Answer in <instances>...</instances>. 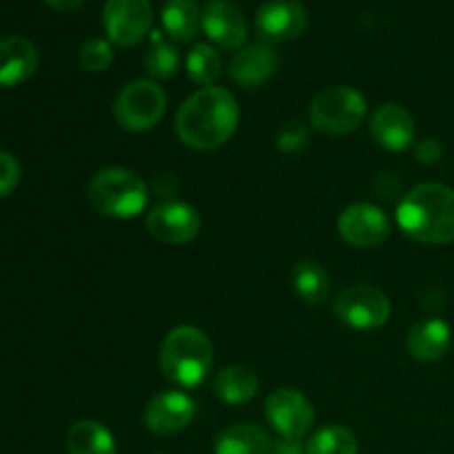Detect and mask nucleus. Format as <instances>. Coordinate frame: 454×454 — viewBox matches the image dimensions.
<instances>
[{
  "instance_id": "f257e3e1",
  "label": "nucleus",
  "mask_w": 454,
  "mask_h": 454,
  "mask_svg": "<svg viewBox=\"0 0 454 454\" xmlns=\"http://www.w3.org/2000/svg\"><path fill=\"white\" fill-rule=\"evenodd\" d=\"M239 124V106L233 93L222 87H204L186 98L176 115V133L182 145L195 151H213L233 137Z\"/></svg>"
},
{
  "instance_id": "f03ea898",
  "label": "nucleus",
  "mask_w": 454,
  "mask_h": 454,
  "mask_svg": "<svg viewBox=\"0 0 454 454\" xmlns=\"http://www.w3.org/2000/svg\"><path fill=\"white\" fill-rule=\"evenodd\" d=\"M397 224L415 242H454V189L439 182L417 184L399 200Z\"/></svg>"
},
{
  "instance_id": "7ed1b4c3",
  "label": "nucleus",
  "mask_w": 454,
  "mask_h": 454,
  "mask_svg": "<svg viewBox=\"0 0 454 454\" xmlns=\"http://www.w3.org/2000/svg\"><path fill=\"white\" fill-rule=\"evenodd\" d=\"M213 366V344L200 328L177 326L164 337L160 368L171 384L195 388L208 377Z\"/></svg>"
},
{
  "instance_id": "20e7f679",
  "label": "nucleus",
  "mask_w": 454,
  "mask_h": 454,
  "mask_svg": "<svg viewBox=\"0 0 454 454\" xmlns=\"http://www.w3.org/2000/svg\"><path fill=\"white\" fill-rule=\"evenodd\" d=\"M87 200L100 215L129 220L145 211L149 189L131 168L109 167L91 177L87 186Z\"/></svg>"
},
{
  "instance_id": "39448f33",
  "label": "nucleus",
  "mask_w": 454,
  "mask_h": 454,
  "mask_svg": "<svg viewBox=\"0 0 454 454\" xmlns=\"http://www.w3.org/2000/svg\"><path fill=\"white\" fill-rule=\"evenodd\" d=\"M366 98L353 87H328L310 102V122L326 136H348L366 120Z\"/></svg>"
},
{
  "instance_id": "423d86ee",
  "label": "nucleus",
  "mask_w": 454,
  "mask_h": 454,
  "mask_svg": "<svg viewBox=\"0 0 454 454\" xmlns=\"http://www.w3.org/2000/svg\"><path fill=\"white\" fill-rule=\"evenodd\" d=\"M167 111V93L153 80H133L120 89L114 102V115L127 131H151Z\"/></svg>"
},
{
  "instance_id": "0eeeda50",
  "label": "nucleus",
  "mask_w": 454,
  "mask_h": 454,
  "mask_svg": "<svg viewBox=\"0 0 454 454\" xmlns=\"http://www.w3.org/2000/svg\"><path fill=\"white\" fill-rule=\"evenodd\" d=\"M333 310L346 326L357 331H377L388 322L390 301L380 288L355 284L337 293Z\"/></svg>"
},
{
  "instance_id": "6e6552de",
  "label": "nucleus",
  "mask_w": 454,
  "mask_h": 454,
  "mask_svg": "<svg viewBox=\"0 0 454 454\" xmlns=\"http://www.w3.org/2000/svg\"><path fill=\"white\" fill-rule=\"evenodd\" d=\"M109 43L118 47H136L153 25V7L149 0H106L102 12Z\"/></svg>"
},
{
  "instance_id": "1a4fd4ad",
  "label": "nucleus",
  "mask_w": 454,
  "mask_h": 454,
  "mask_svg": "<svg viewBox=\"0 0 454 454\" xmlns=\"http://www.w3.org/2000/svg\"><path fill=\"white\" fill-rule=\"evenodd\" d=\"M264 415L279 437L301 439L315 424L313 403L295 388H278L264 403Z\"/></svg>"
},
{
  "instance_id": "9d476101",
  "label": "nucleus",
  "mask_w": 454,
  "mask_h": 454,
  "mask_svg": "<svg viewBox=\"0 0 454 454\" xmlns=\"http://www.w3.org/2000/svg\"><path fill=\"white\" fill-rule=\"evenodd\" d=\"M341 239L355 248H375L390 235V220L380 207L366 202L350 204L337 220Z\"/></svg>"
},
{
  "instance_id": "9b49d317",
  "label": "nucleus",
  "mask_w": 454,
  "mask_h": 454,
  "mask_svg": "<svg viewBox=\"0 0 454 454\" xmlns=\"http://www.w3.org/2000/svg\"><path fill=\"white\" fill-rule=\"evenodd\" d=\"M200 226H202V220L198 211L184 202L158 204L146 215V231L158 242L173 244V247L189 244L200 233Z\"/></svg>"
},
{
  "instance_id": "f8f14e48",
  "label": "nucleus",
  "mask_w": 454,
  "mask_h": 454,
  "mask_svg": "<svg viewBox=\"0 0 454 454\" xmlns=\"http://www.w3.org/2000/svg\"><path fill=\"white\" fill-rule=\"evenodd\" d=\"M255 25L264 43H286L304 34L309 13L295 0H269L257 9Z\"/></svg>"
},
{
  "instance_id": "ddd939ff",
  "label": "nucleus",
  "mask_w": 454,
  "mask_h": 454,
  "mask_svg": "<svg viewBox=\"0 0 454 454\" xmlns=\"http://www.w3.org/2000/svg\"><path fill=\"white\" fill-rule=\"evenodd\" d=\"M195 402L182 390H164L151 397L145 408V426L158 437H168L193 421Z\"/></svg>"
},
{
  "instance_id": "4468645a",
  "label": "nucleus",
  "mask_w": 454,
  "mask_h": 454,
  "mask_svg": "<svg viewBox=\"0 0 454 454\" xmlns=\"http://www.w3.org/2000/svg\"><path fill=\"white\" fill-rule=\"evenodd\" d=\"M202 29L217 47L238 51L247 43V16L231 0H208L202 9Z\"/></svg>"
},
{
  "instance_id": "2eb2a0df",
  "label": "nucleus",
  "mask_w": 454,
  "mask_h": 454,
  "mask_svg": "<svg viewBox=\"0 0 454 454\" xmlns=\"http://www.w3.org/2000/svg\"><path fill=\"white\" fill-rule=\"evenodd\" d=\"M279 56L269 43H251L238 49V53L231 60V78L242 87H260L266 80L273 78L278 71Z\"/></svg>"
},
{
  "instance_id": "dca6fc26",
  "label": "nucleus",
  "mask_w": 454,
  "mask_h": 454,
  "mask_svg": "<svg viewBox=\"0 0 454 454\" xmlns=\"http://www.w3.org/2000/svg\"><path fill=\"white\" fill-rule=\"evenodd\" d=\"M371 133L377 145L388 151H406L415 142V120L403 106L381 105L371 118Z\"/></svg>"
},
{
  "instance_id": "f3484780",
  "label": "nucleus",
  "mask_w": 454,
  "mask_h": 454,
  "mask_svg": "<svg viewBox=\"0 0 454 454\" xmlns=\"http://www.w3.org/2000/svg\"><path fill=\"white\" fill-rule=\"evenodd\" d=\"M38 67V49L22 35L0 38V87H16L29 80Z\"/></svg>"
},
{
  "instance_id": "a211bd4d",
  "label": "nucleus",
  "mask_w": 454,
  "mask_h": 454,
  "mask_svg": "<svg viewBox=\"0 0 454 454\" xmlns=\"http://www.w3.org/2000/svg\"><path fill=\"white\" fill-rule=\"evenodd\" d=\"M452 344V331L443 319H426L408 333V353L417 362H439Z\"/></svg>"
},
{
  "instance_id": "6ab92c4d",
  "label": "nucleus",
  "mask_w": 454,
  "mask_h": 454,
  "mask_svg": "<svg viewBox=\"0 0 454 454\" xmlns=\"http://www.w3.org/2000/svg\"><path fill=\"white\" fill-rule=\"evenodd\" d=\"M273 439L262 426L235 424L222 430L215 437V454H269Z\"/></svg>"
},
{
  "instance_id": "aec40b11",
  "label": "nucleus",
  "mask_w": 454,
  "mask_h": 454,
  "mask_svg": "<svg viewBox=\"0 0 454 454\" xmlns=\"http://www.w3.org/2000/svg\"><path fill=\"white\" fill-rule=\"evenodd\" d=\"M260 390V380L247 366H226L213 377V393L229 406H242L251 402Z\"/></svg>"
},
{
  "instance_id": "412c9836",
  "label": "nucleus",
  "mask_w": 454,
  "mask_h": 454,
  "mask_svg": "<svg viewBox=\"0 0 454 454\" xmlns=\"http://www.w3.org/2000/svg\"><path fill=\"white\" fill-rule=\"evenodd\" d=\"M67 450L69 454H118V446L106 426L100 421H78L67 433Z\"/></svg>"
},
{
  "instance_id": "4be33fe9",
  "label": "nucleus",
  "mask_w": 454,
  "mask_h": 454,
  "mask_svg": "<svg viewBox=\"0 0 454 454\" xmlns=\"http://www.w3.org/2000/svg\"><path fill=\"white\" fill-rule=\"evenodd\" d=\"M162 27L173 40L189 43L202 27V12L195 0H167L162 7Z\"/></svg>"
},
{
  "instance_id": "5701e85b",
  "label": "nucleus",
  "mask_w": 454,
  "mask_h": 454,
  "mask_svg": "<svg viewBox=\"0 0 454 454\" xmlns=\"http://www.w3.org/2000/svg\"><path fill=\"white\" fill-rule=\"evenodd\" d=\"M293 288L306 304H322L331 295V278L322 264L304 260L293 269Z\"/></svg>"
},
{
  "instance_id": "b1692460",
  "label": "nucleus",
  "mask_w": 454,
  "mask_h": 454,
  "mask_svg": "<svg viewBox=\"0 0 454 454\" xmlns=\"http://www.w3.org/2000/svg\"><path fill=\"white\" fill-rule=\"evenodd\" d=\"M357 437L344 426H324L306 443V454H357Z\"/></svg>"
},
{
  "instance_id": "393cba45",
  "label": "nucleus",
  "mask_w": 454,
  "mask_h": 454,
  "mask_svg": "<svg viewBox=\"0 0 454 454\" xmlns=\"http://www.w3.org/2000/svg\"><path fill=\"white\" fill-rule=\"evenodd\" d=\"M186 74L200 87H213L217 78L222 75V58L211 44H195L186 56Z\"/></svg>"
},
{
  "instance_id": "a878e982",
  "label": "nucleus",
  "mask_w": 454,
  "mask_h": 454,
  "mask_svg": "<svg viewBox=\"0 0 454 454\" xmlns=\"http://www.w3.org/2000/svg\"><path fill=\"white\" fill-rule=\"evenodd\" d=\"M145 67L151 78L155 80H167L177 74L180 53H177V49L168 40H164L160 31H151V47L146 51Z\"/></svg>"
},
{
  "instance_id": "bb28decb",
  "label": "nucleus",
  "mask_w": 454,
  "mask_h": 454,
  "mask_svg": "<svg viewBox=\"0 0 454 454\" xmlns=\"http://www.w3.org/2000/svg\"><path fill=\"white\" fill-rule=\"evenodd\" d=\"M114 62V47L109 40L91 38L80 47V67L91 74H100L106 71Z\"/></svg>"
},
{
  "instance_id": "cd10ccee",
  "label": "nucleus",
  "mask_w": 454,
  "mask_h": 454,
  "mask_svg": "<svg viewBox=\"0 0 454 454\" xmlns=\"http://www.w3.org/2000/svg\"><path fill=\"white\" fill-rule=\"evenodd\" d=\"M309 140H310L309 127L301 122H295V120H291V122L284 124V129L279 131L278 151H282V153H288V155L300 153V151L306 149Z\"/></svg>"
},
{
  "instance_id": "c85d7f7f",
  "label": "nucleus",
  "mask_w": 454,
  "mask_h": 454,
  "mask_svg": "<svg viewBox=\"0 0 454 454\" xmlns=\"http://www.w3.org/2000/svg\"><path fill=\"white\" fill-rule=\"evenodd\" d=\"M20 182V164L13 155L0 151V198L12 193Z\"/></svg>"
},
{
  "instance_id": "c756f323",
  "label": "nucleus",
  "mask_w": 454,
  "mask_h": 454,
  "mask_svg": "<svg viewBox=\"0 0 454 454\" xmlns=\"http://www.w3.org/2000/svg\"><path fill=\"white\" fill-rule=\"evenodd\" d=\"M415 158L417 162L426 164V167H433V164H437L443 158L442 145L434 137H424V140H419L415 145Z\"/></svg>"
},
{
  "instance_id": "7c9ffc66",
  "label": "nucleus",
  "mask_w": 454,
  "mask_h": 454,
  "mask_svg": "<svg viewBox=\"0 0 454 454\" xmlns=\"http://www.w3.org/2000/svg\"><path fill=\"white\" fill-rule=\"evenodd\" d=\"M372 189H375V195H380V198L395 200L402 193V180L395 173H380L372 180Z\"/></svg>"
},
{
  "instance_id": "2f4dec72",
  "label": "nucleus",
  "mask_w": 454,
  "mask_h": 454,
  "mask_svg": "<svg viewBox=\"0 0 454 454\" xmlns=\"http://www.w3.org/2000/svg\"><path fill=\"white\" fill-rule=\"evenodd\" d=\"M269 454H306V446H301V439L279 437L278 442H273Z\"/></svg>"
},
{
  "instance_id": "473e14b6",
  "label": "nucleus",
  "mask_w": 454,
  "mask_h": 454,
  "mask_svg": "<svg viewBox=\"0 0 454 454\" xmlns=\"http://www.w3.org/2000/svg\"><path fill=\"white\" fill-rule=\"evenodd\" d=\"M44 3H47L49 7L58 9V12H74V9H78L84 0H44Z\"/></svg>"
}]
</instances>
